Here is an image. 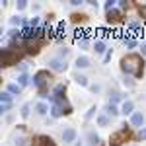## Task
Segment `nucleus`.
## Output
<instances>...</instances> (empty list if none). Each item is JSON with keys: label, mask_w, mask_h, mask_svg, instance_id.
I'll list each match as a JSON object with an SVG mask.
<instances>
[{"label": "nucleus", "mask_w": 146, "mask_h": 146, "mask_svg": "<svg viewBox=\"0 0 146 146\" xmlns=\"http://www.w3.org/2000/svg\"><path fill=\"white\" fill-rule=\"evenodd\" d=\"M121 70H123L125 74H133L135 78H142V72H144V60H142V56L136 55V53L123 56Z\"/></svg>", "instance_id": "nucleus-1"}, {"label": "nucleus", "mask_w": 146, "mask_h": 146, "mask_svg": "<svg viewBox=\"0 0 146 146\" xmlns=\"http://www.w3.org/2000/svg\"><path fill=\"white\" fill-rule=\"evenodd\" d=\"M49 100L53 101V107H51V115L53 117H60V115H68V113H72V107L68 105L66 98H49Z\"/></svg>", "instance_id": "nucleus-2"}, {"label": "nucleus", "mask_w": 146, "mask_h": 146, "mask_svg": "<svg viewBox=\"0 0 146 146\" xmlns=\"http://www.w3.org/2000/svg\"><path fill=\"white\" fill-rule=\"evenodd\" d=\"M49 82H51V74L47 72V70H39L37 74L33 76V84L35 88L39 90V94L43 96V98H47V88H49Z\"/></svg>", "instance_id": "nucleus-3"}, {"label": "nucleus", "mask_w": 146, "mask_h": 146, "mask_svg": "<svg viewBox=\"0 0 146 146\" xmlns=\"http://www.w3.org/2000/svg\"><path fill=\"white\" fill-rule=\"evenodd\" d=\"M20 51H16V47L10 49H2V66H12L20 60Z\"/></svg>", "instance_id": "nucleus-4"}, {"label": "nucleus", "mask_w": 146, "mask_h": 146, "mask_svg": "<svg viewBox=\"0 0 146 146\" xmlns=\"http://www.w3.org/2000/svg\"><path fill=\"white\" fill-rule=\"evenodd\" d=\"M129 136H131V133H129V129L125 127V129H121V131H117V133H113V135L109 136V146H121L123 142L129 140Z\"/></svg>", "instance_id": "nucleus-5"}, {"label": "nucleus", "mask_w": 146, "mask_h": 146, "mask_svg": "<svg viewBox=\"0 0 146 146\" xmlns=\"http://www.w3.org/2000/svg\"><path fill=\"white\" fill-rule=\"evenodd\" d=\"M49 68L55 70V72H64L66 70V62L60 56H53V58H49Z\"/></svg>", "instance_id": "nucleus-6"}, {"label": "nucleus", "mask_w": 146, "mask_h": 146, "mask_svg": "<svg viewBox=\"0 0 146 146\" xmlns=\"http://www.w3.org/2000/svg\"><path fill=\"white\" fill-rule=\"evenodd\" d=\"M23 45H25V53H27V55H37L39 49H41V41H37V39H29V41H25Z\"/></svg>", "instance_id": "nucleus-7"}, {"label": "nucleus", "mask_w": 146, "mask_h": 146, "mask_svg": "<svg viewBox=\"0 0 146 146\" xmlns=\"http://www.w3.org/2000/svg\"><path fill=\"white\" fill-rule=\"evenodd\" d=\"M33 146H56V144H55V140H53L51 136L39 135V136H35V138H33Z\"/></svg>", "instance_id": "nucleus-8"}, {"label": "nucleus", "mask_w": 146, "mask_h": 146, "mask_svg": "<svg viewBox=\"0 0 146 146\" xmlns=\"http://www.w3.org/2000/svg\"><path fill=\"white\" fill-rule=\"evenodd\" d=\"M62 140H64V142H74V140H76V131H74V129L62 131Z\"/></svg>", "instance_id": "nucleus-9"}, {"label": "nucleus", "mask_w": 146, "mask_h": 146, "mask_svg": "<svg viewBox=\"0 0 146 146\" xmlns=\"http://www.w3.org/2000/svg\"><path fill=\"white\" fill-rule=\"evenodd\" d=\"M107 22H109V23H117V22H121V12H119V10H111V12H107Z\"/></svg>", "instance_id": "nucleus-10"}, {"label": "nucleus", "mask_w": 146, "mask_h": 146, "mask_svg": "<svg viewBox=\"0 0 146 146\" xmlns=\"http://www.w3.org/2000/svg\"><path fill=\"white\" fill-rule=\"evenodd\" d=\"M142 121H144L142 113H133V115H131V123L135 125V127H140V125H142Z\"/></svg>", "instance_id": "nucleus-11"}, {"label": "nucleus", "mask_w": 146, "mask_h": 146, "mask_svg": "<svg viewBox=\"0 0 146 146\" xmlns=\"http://www.w3.org/2000/svg\"><path fill=\"white\" fill-rule=\"evenodd\" d=\"M76 66L78 68H88L90 66V58H88V56H78V58H76Z\"/></svg>", "instance_id": "nucleus-12"}, {"label": "nucleus", "mask_w": 146, "mask_h": 146, "mask_svg": "<svg viewBox=\"0 0 146 146\" xmlns=\"http://www.w3.org/2000/svg\"><path fill=\"white\" fill-rule=\"evenodd\" d=\"M133 109H135V103H133V101H125L123 107H121V113L129 115V113H133Z\"/></svg>", "instance_id": "nucleus-13"}, {"label": "nucleus", "mask_w": 146, "mask_h": 146, "mask_svg": "<svg viewBox=\"0 0 146 146\" xmlns=\"http://www.w3.org/2000/svg\"><path fill=\"white\" fill-rule=\"evenodd\" d=\"M70 18H72V22H74V23H82V22H86V20H88V16H86V14H72Z\"/></svg>", "instance_id": "nucleus-14"}, {"label": "nucleus", "mask_w": 146, "mask_h": 146, "mask_svg": "<svg viewBox=\"0 0 146 146\" xmlns=\"http://www.w3.org/2000/svg\"><path fill=\"white\" fill-rule=\"evenodd\" d=\"M105 49H107V47H105L103 41H94V51H96V53H105Z\"/></svg>", "instance_id": "nucleus-15"}, {"label": "nucleus", "mask_w": 146, "mask_h": 146, "mask_svg": "<svg viewBox=\"0 0 146 146\" xmlns=\"http://www.w3.org/2000/svg\"><path fill=\"white\" fill-rule=\"evenodd\" d=\"M18 84H20V86H27V84H29V76H27V74H25V72H22V74H20V76H18Z\"/></svg>", "instance_id": "nucleus-16"}, {"label": "nucleus", "mask_w": 146, "mask_h": 146, "mask_svg": "<svg viewBox=\"0 0 146 146\" xmlns=\"http://www.w3.org/2000/svg\"><path fill=\"white\" fill-rule=\"evenodd\" d=\"M35 109H37L39 115H47V111H49V107H47L43 101H41V103H37V105H35Z\"/></svg>", "instance_id": "nucleus-17"}, {"label": "nucleus", "mask_w": 146, "mask_h": 146, "mask_svg": "<svg viewBox=\"0 0 146 146\" xmlns=\"http://www.w3.org/2000/svg\"><path fill=\"white\" fill-rule=\"evenodd\" d=\"M8 92H10L12 96H16V94L22 92V86H20V84H10V86H8Z\"/></svg>", "instance_id": "nucleus-18"}, {"label": "nucleus", "mask_w": 146, "mask_h": 146, "mask_svg": "<svg viewBox=\"0 0 146 146\" xmlns=\"http://www.w3.org/2000/svg\"><path fill=\"white\" fill-rule=\"evenodd\" d=\"M0 103H12V94L10 92H4L0 96Z\"/></svg>", "instance_id": "nucleus-19"}, {"label": "nucleus", "mask_w": 146, "mask_h": 146, "mask_svg": "<svg viewBox=\"0 0 146 146\" xmlns=\"http://www.w3.org/2000/svg\"><path fill=\"white\" fill-rule=\"evenodd\" d=\"M107 113H109V115H111V117H115V115H119V109H117V107H115V105H113V103H109V105H107Z\"/></svg>", "instance_id": "nucleus-20"}, {"label": "nucleus", "mask_w": 146, "mask_h": 146, "mask_svg": "<svg viewBox=\"0 0 146 146\" xmlns=\"http://www.w3.org/2000/svg\"><path fill=\"white\" fill-rule=\"evenodd\" d=\"M76 82H78L80 86H88V78H86V76H82V74H76Z\"/></svg>", "instance_id": "nucleus-21"}, {"label": "nucleus", "mask_w": 146, "mask_h": 146, "mask_svg": "<svg viewBox=\"0 0 146 146\" xmlns=\"http://www.w3.org/2000/svg\"><path fill=\"white\" fill-rule=\"evenodd\" d=\"M98 125H100V127H107V125H109V119H107L105 115H100V117H98Z\"/></svg>", "instance_id": "nucleus-22"}, {"label": "nucleus", "mask_w": 146, "mask_h": 146, "mask_svg": "<svg viewBox=\"0 0 146 146\" xmlns=\"http://www.w3.org/2000/svg\"><path fill=\"white\" fill-rule=\"evenodd\" d=\"M20 115H22L23 119H27V117H29V103H25V105L22 107V111H20Z\"/></svg>", "instance_id": "nucleus-23"}, {"label": "nucleus", "mask_w": 146, "mask_h": 146, "mask_svg": "<svg viewBox=\"0 0 146 146\" xmlns=\"http://www.w3.org/2000/svg\"><path fill=\"white\" fill-rule=\"evenodd\" d=\"M125 43H127V47L133 49V47H136V39L135 37H125Z\"/></svg>", "instance_id": "nucleus-24"}, {"label": "nucleus", "mask_w": 146, "mask_h": 146, "mask_svg": "<svg viewBox=\"0 0 146 146\" xmlns=\"http://www.w3.org/2000/svg\"><path fill=\"white\" fill-rule=\"evenodd\" d=\"M115 2H117V0H107V2H105V10L107 12L115 10Z\"/></svg>", "instance_id": "nucleus-25"}, {"label": "nucleus", "mask_w": 146, "mask_h": 146, "mask_svg": "<svg viewBox=\"0 0 146 146\" xmlns=\"http://www.w3.org/2000/svg\"><path fill=\"white\" fill-rule=\"evenodd\" d=\"M88 138H90L92 144H98V142H100V136L96 135V133H90V135H88Z\"/></svg>", "instance_id": "nucleus-26"}, {"label": "nucleus", "mask_w": 146, "mask_h": 146, "mask_svg": "<svg viewBox=\"0 0 146 146\" xmlns=\"http://www.w3.org/2000/svg\"><path fill=\"white\" fill-rule=\"evenodd\" d=\"M37 25H39V18H31L27 22V27H37Z\"/></svg>", "instance_id": "nucleus-27"}, {"label": "nucleus", "mask_w": 146, "mask_h": 146, "mask_svg": "<svg viewBox=\"0 0 146 146\" xmlns=\"http://www.w3.org/2000/svg\"><path fill=\"white\" fill-rule=\"evenodd\" d=\"M10 107H12V103H2V105H0V111L8 113V111H10Z\"/></svg>", "instance_id": "nucleus-28"}, {"label": "nucleus", "mask_w": 146, "mask_h": 146, "mask_svg": "<svg viewBox=\"0 0 146 146\" xmlns=\"http://www.w3.org/2000/svg\"><path fill=\"white\" fill-rule=\"evenodd\" d=\"M129 29H140V22H131L129 23Z\"/></svg>", "instance_id": "nucleus-29"}, {"label": "nucleus", "mask_w": 146, "mask_h": 146, "mask_svg": "<svg viewBox=\"0 0 146 146\" xmlns=\"http://www.w3.org/2000/svg\"><path fill=\"white\" fill-rule=\"evenodd\" d=\"M25 8H27V2L25 0H20L18 2V10H25Z\"/></svg>", "instance_id": "nucleus-30"}, {"label": "nucleus", "mask_w": 146, "mask_h": 146, "mask_svg": "<svg viewBox=\"0 0 146 146\" xmlns=\"http://www.w3.org/2000/svg\"><path fill=\"white\" fill-rule=\"evenodd\" d=\"M10 22H12V25H20V23H23V20L22 18H12Z\"/></svg>", "instance_id": "nucleus-31"}, {"label": "nucleus", "mask_w": 146, "mask_h": 146, "mask_svg": "<svg viewBox=\"0 0 146 146\" xmlns=\"http://www.w3.org/2000/svg\"><path fill=\"white\" fill-rule=\"evenodd\" d=\"M119 6H121V10H127L129 8V2L127 0H119Z\"/></svg>", "instance_id": "nucleus-32"}, {"label": "nucleus", "mask_w": 146, "mask_h": 146, "mask_svg": "<svg viewBox=\"0 0 146 146\" xmlns=\"http://www.w3.org/2000/svg\"><path fill=\"white\" fill-rule=\"evenodd\" d=\"M119 100H121V96H119V94H113V96H111V103H113V105H115Z\"/></svg>", "instance_id": "nucleus-33"}, {"label": "nucleus", "mask_w": 146, "mask_h": 146, "mask_svg": "<svg viewBox=\"0 0 146 146\" xmlns=\"http://www.w3.org/2000/svg\"><path fill=\"white\" fill-rule=\"evenodd\" d=\"M14 144H16V146H25V138H18Z\"/></svg>", "instance_id": "nucleus-34"}, {"label": "nucleus", "mask_w": 146, "mask_h": 146, "mask_svg": "<svg viewBox=\"0 0 146 146\" xmlns=\"http://www.w3.org/2000/svg\"><path fill=\"white\" fill-rule=\"evenodd\" d=\"M123 84L127 86V88H133V80H129V78H125V80H123Z\"/></svg>", "instance_id": "nucleus-35"}, {"label": "nucleus", "mask_w": 146, "mask_h": 146, "mask_svg": "<svg viewBox=\"0 0 146 146\" xmlns=\"http://www.w3.org/2000/svg\"><path fill=\"white\" fill-rule=\"evenodd\" d=\"M138 138H146V129H140V133H138Z\"/></svg>", "instance_id": "nucleus-36"}, {"label": "nucleus", "mask_w": 146, "mask_h": 146, "mask_svg": "<svg viewBox=\"0 0 146 146\" xmlns=\"http://www.w3.org/2000/svg\"><path fill=\"white\" fill-rule=\"evenodd\" d=\"M138 12H140V16H146V6H138Z\"/></svg>", "instance_id": "nucleus-37"}, {"label": "nucleus", "mask_w": 146, "mask_h": 146, "mask_svg": "<svg viewBox=\"0 0 146 146\" xmlns=\"http://www.w3.org/2000/svg\"><path fill=\"white\" fill-rule=\"evenodd\" d=\"M103 60H105V62H109V60H111V51H107V53H105V58H103Z\"/></svg>", "instance_id": "nucleus-38"}, {"label": "nucleus", "mask_w": 146, "mask_h": 146, "mask_svg": "<svg viewBox=\"0 0 146 146\" xmlns=\"http://www.w3.org/2000/svg\"><path fill=\"white\" fill-rule=\"evenodd\" d=\"M70 4H72V6H80L82 2H80V0H70Z\"/></svg>", "instance_id": "nucleus-39"}, {"label": "nucleus", "mask_w": 146, "mask_h": 146, "mask_svg": "<svg viewBox=\"0 0 146 146\" xmlns=\"http://www.w3.org/2000/svg\"><path fill=\"white\" fill-rule=\"evenodd\" d=\"M142 55H146V43L142 45Z\"/></svg>", "instance_id": "nucleus-40"}]
</instances>
